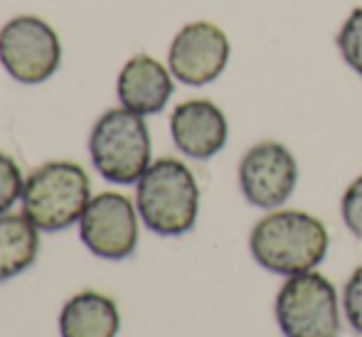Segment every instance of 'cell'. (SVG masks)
Returning a JSON list of instances; mask_svg holds the SVG:
<instances>
[{
    "label": "cell",
    "mask_w": 362,
    "mask_h": 337,
    "mask_svg": "<svg viewBox=\"0 0 362 337\" xmlns=\"http://www.w3.org/2000/svg\"><path fill=\"white\" fill-rule=\"evenodd\" d=\"M119 330L121 315L116 303L96 290H81L72 295L59 313L62 337H116Z\"/></svg>",
    "instance_id": "cell-12"
},
{
    "label": "cell",
    "mask_w": 362,
    "mask_h": 337,
    "mask_svg": "<svg viewBox=\"0 0 362 337\" xmlns=\"http://www.w3.org/2000/svg\"><path fill=\"white\" fill-rule=\"evenodd\" d=\"M232 45L219 25L195 20L177 30L168 49V69L187 86H207L222 76L229 64Z\"/></svg>",
    "instance_id": "cell-9"
},
{
    "label": "cell",
    "mask_w": 362,
    "mask_h": 337,
    "mask_svg": "<svg viewBox=\"0 0 362 337\" xmlns=\"http://www.w3.org/2000/svg\"><path fill=\"white\" fill-rule=\"evenodd\" d=\"M340 214H343L348 232L362 239V175L355 177L345 190L343 202H340Z\"/></svg>",
    "instance_id": "cell-16"
},
{
    "label": "cell",
    "mask_w": 362,
    "mask_h": 337,
    "mask_svg": "<svg viewBox=\"0 0 362 337\" xmlns=\"http://www.w3.org/2000/svg\"><path fill=\"white\" fill-rule=\"evenodd\" d=\"M284 337H340V303L335 285L318 271L288 276L274 303Z\"/></svg>",
    "instance_id": "cell-5"
},
{
    "label": "cell",
    "mask_w": 362,
    "mask_h": 337,
    "mask_svg": "<svg viewBox=\"0 0 362 337\" xmlns=\"http://www.w3.org/2000/svg\"><path fill=\"white\" fill-rule=\"evenodd\" d=\"M0 64L20 84H42L62 64V42L37 15H18L0 30Z\"/></svg>",
    "instance_id": "cell-6"
},
{
    "label": "cell",
    "mask_w": 362,
    "mask_h": 337,
    "mask_svg": "<svg viewBox=\"0 0 362 337\" xmlns=\"http://www.w3.org/2000/svg\"><path fill=\"white\" fill-rule=\"evenodd\" d=\"M175 76L163 62H158L151 54H134L116 79V94L124 109L141 116L160 114L170 101L175 84Z\"/></svg>",
    "instance_id": "cell-11"
},
{
    "label": "cell",
    "mask_w": 362,
    "mask_h": 337,
    "mask_svg": "<svg viewBox=\"0 0 362 337\" xmlns=\"http://www.w3.org/2000/svg\"><path fill=\"white\" fill-rule=\"evenodd\" d=\"M170 136L182 155L192 160H210L227 146V116L210 99L182 101L170 114Z\"/></svg>",
    "instance_id": "cell-10"
},
{
    "label": "cell",
    "mask_w": 362,
    "mask_h": 337,
    "mask_svg": "<svg viewBox=\"0 0 362 337\" xmlns=\"http://www.w3.org/2000/svg\"><path fill=\"white\" fill-rule=\"evenodd\" d=\"M20 200L23 214L40 232H64L79 222L91 202L89 175L69 160L45 162L30 172Z\"/></svg>",
    "instance_id": "cell-3"
},
{
    "label": "cell",
    "mask_w": 362,
    "mask_h": 337,
    "mask_svg": "<svg viewBox=\"0 0 362 337\" xmlns=\"http://www.w3.org/2000/svg\"><path fill=\"white\" fill-rule=\"evenodd\" d=\"M298 185V162L284 143L264 141L239 160V190L259 209H281Z\"/></svg>",
    "instance_id": "cell-8"
},
{
    "label": "cell",
    "mask_w": 362,
    "mask_h": 337,
    "mask_svg": "<svg viewBox=\"0 0 362 337\" xmlns=\"http://www.w3.org/2000/svg\"><path fill=\"white\" fill-rule=\"evenodd\" d=\"M40 254V229L25 214H0V283L25 273Z\"/></svg>",
    "instance_id": "cell-13"
},
{
    "label": "cell",
    "mask_w": 362,
    "mask_h": 337,
    "mask_svg": "<svg viewBox=\"0 0 362 337\" xmlns=\"http://www.w3.org/2000/svg\"><path fill=\"white\" fill-rule=\"evenodd\" d=\"M343 310L350 328L362 335V266L353 271L343 288Z\"/></svg>",
    "instance_id": "cell-17"
},
{
    "label": "cell",
    "mask_w": 362,
    "mask_h": 337,
    "mask_svg": "<svg viewBox=\"0 0 362 337\" xmlns=\"http://www.w3.org/2000/svg\"><path fill=\"white\" fill-rule=\"evenodd\" d=\"M89 155L96 172L111 185H134L151 165V134L141 114L109 109L89 134Z\"/></svg>",
    "instance_id": "cell-4"
},
{
    "label": "cell",
    "mask_w": 362,
    "mask_h": 337,
    "mask_svg": "<svg viewBox=\"0 0 362 337\" xmlns=\"http://www.w3.org/2000/svg\"><path fill=\"white\" fill-rule=\"evenodd\" d=\"M328 247L330 237L325 224L300 209H272L249 234L254 261L286 278L315 271L328 256Z\"/></svg>",
    "instance_id": "cell-1"
},
{
    "label": "cell",
    "mask_w": 362,
    "mask_h": 337,
    "mask_svg": "<svg viewBox=\"0 0 362 337\" xmlns=\"http://www.w3.org/2000/svg\"><path fill=\"white\" fill-rule=\"evenodd\" d=\"M335 45H338V52L343 57V62L358 76H362V5L355 8L345 18V23L340 25Z\"/></svg>",
    "instance_id": "cell-14"
},
{
    "label": "cell",
    "mask_w": 362,
    "mask_h": 337,
    "mask_svg": "<svg viewBox=\"0 0 362 337\" xmlns=\"http://www.w3.org/2000/svg\"><path fill=\"white\" fill-rule=\"evenodd\" d=\"M136 209L153 234L182 237L192 232L200 214V187L192 170L177 158L151 162L136 182Z\"/></svg>",
    "instance_id": "cell-2"
},
{
    "label": "cell",
    "mask_w": 362,
    "mask_h": 337,
    "mask_svg": "<svg viewBox=\"0 0 362 337\" xmlns=\"http://www.w3.org/2000/svg\"><path fill=\"white\" fill-rule=\"evenodd\" d=\"M23 170L10 155L0 153V214H8V209L23 197Z\"/></svg>",
    "instance_id": "cell-15"
},
{
    "label": "cell",
    "mask_w": 362,
    "mask_h": 337,
    "mask_svg": "<svg viewBox=\"0 0 362 337\" xmlns=\"http://www.w3.org/2000/svg\"><path fill=\"white\" fill-rule=\"evenodd\" d=\"M79 237L94 256L124 261L139 247V209L121 192H101L81 214Z\"/></svg>",
    "instance_id": "cell-7"
}]
</instances>
